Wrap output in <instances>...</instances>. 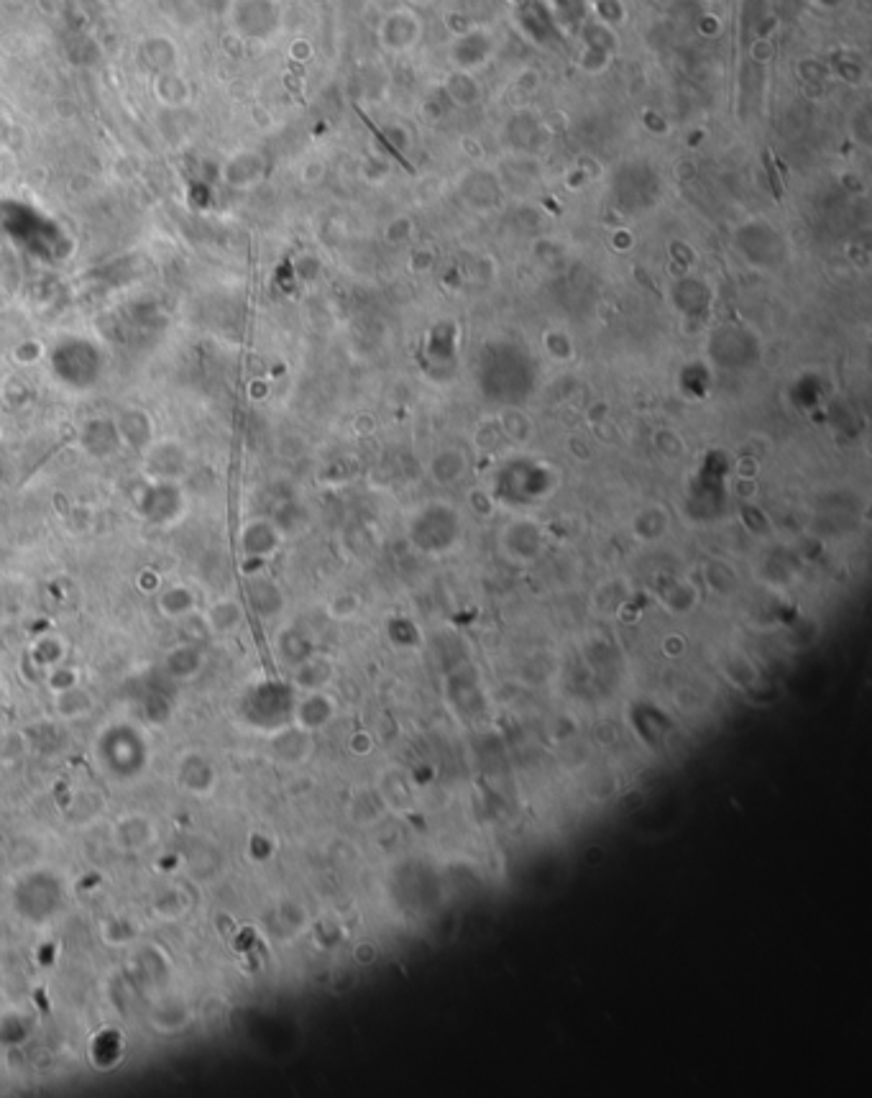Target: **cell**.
<instances>
[{
	"mask_svg": "<svg viewBox=\"0 0 872 1098\" xmlns=\"http://www.w3.org/2000/svg\"><path fill=\"white\" fill-rule=\"evenodd\" d=\"M54 372L72 387H93L95 379L100 377L103 361H100L98 349L90 341L82 338H67V343H59L52 356Z\"/></svg>",
	"mask_w": 872,
	"mask_h": 1098,
	"instance_id": "cell-1",
	"label": "cell"
}]
</instances>
